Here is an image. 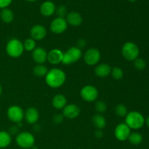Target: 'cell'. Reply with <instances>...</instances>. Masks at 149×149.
<instances>
[{
	"label": "cell",
	"instance_id": "cell-1",
	"mask_svg": "<svg viewBox=\"0 0 149 149\" xmlns=\"http://www.w3.org/2000/svg\"><path fill=\"white\" fill-rule=\"evenodd\" d=\"M66 76L65 72L60 68H52L48 71L45 77V81L49 87L58 88L65 83Z\"/></svg>",
	"mask_w": 149,
	"mask_h": 149
},
{
	"label": "cell",
	"instance_id": "cell-2",
	"mask_svg": "<svg viewBox=\"0 0 149 149\" xmlns=\"http://www.w3.org/2000/svg\"><path fill=\"white\" fill-rule=\"evenodd\" d=\"M144 123L145 119L143 116L138 111H131L125 116V124L130 129H141L144 125Z\"/></svg>",
	"mask_w": 149,
	"mask_h": 149
},
{
	"label": "cell",
	"instance_id": "cell-3",
	"mask_svg": "<svg viewBox=\"0 0 149 149\" xmlns=\"http://www.w3.org/2000/svg\"><path fill=\"white\" fill-rule=\"evenodd\" d=\"M24 51L23 44L17 39H13L8 42L6 46L7 54L11 58H18Z\"/></svg>",
	"mask_w": 149,
	"mask_h": 149
},
{
	"label": "cell",
	"instance_id": "cell-4",
	"mask_svg": "<svg viewBox=\"0 0 149 149\" xmlns=\"http://www.w3.org/2000/svg\"><path fill=\"white\" fill-rule=\"evenodd\" d=\"M122 53L124 58L129 61H135L138 58L140 50L136 44L133 42H126L122 48Z\"/></svg>",
	"mask_w": 149,
	"mask_h": 149
},
{
	"label": "cell",
	"instance_id": "cell-5",
	"mask_svg": "<svg viewBox=\"0 0 149 149\" xmlns=\"http://www.w3.org/2000/svg\"><path fill=\"white\" fill-rule=\"evenodd\" d=\"M16 143L19 147L24 149L32 148L34 146V136L31 132H22L16 137Z\"/></svg>",
	"mask_w": 149,
	"mask_h": 149
},
{
	"label": "cell",
	"instance_id": "cell-6",
	"mask_svg": "<svg viewBox=\"0 0 149 149\" xmlns=\"http://www.w3.org/2000/svg\"><path fill=\"white\" fill-rule=\"evenodd\" d=\"M81 51L80 48L77 47H72L68 50L63 52L62 63L64 65H70L74 63L77 62L81 58Z\"/></svg>",
	"mask_w": 149,
	"mask_h": 149
},
{
	"label": "cell",
	"instance_id": "cell-7",
	"mask_svg": "<svg viewBox=\"0 0 149 149\" xmlns=\"http://www.w3.org/2000/svg\"><path fill=\"white\" fill-rule=\"evenodd\" d=\"M81 97L87 102H93L98 97V91L97 88L93 85H86L81 90Z\"/></svg>",
	"mask_w": 149,
	"mask_h": 149
},
{
	"label": "cell",
	"instance_id": "cell-8",
	"mask_svg": "<svg viewBox=\"0 0 149 149\" xmlns=\"http://www.w3.org/2000/svg\"><path fill=\"white\" fill-rule=\"evenodd\" d=\"M7 115L10 121L19 123L24 118V112L18 106H12L7 109Z\"/></svg>",
	"mask_w": 149,
	"mask_h": 149
},
{
	"label": "cell",
	"instance_id": "cell-9",
	"mask_svg": "<svg viewBox=\"0 0 149 149\" xmlns=\"http://www.w3.org/2000/svg\"><path fill=\"white\" fill-rule=\"evenodd\" d=\"M100 52L96 48H90L87 49L84 55V61L88 65H95L100 61Z\"/></svg>",
	"mask_w": 149,
	"mask_h": 149
},
{
	"label": "cell",
	"instance_id": "cell-10",
	"mask_svg": "<svg viewBox=\"0 0 149 149\" xmlns=\"http://www.w3.org/2000/svg\"><path fill=\"white\" fill-rule=\"evenodd\" d=\"M68 27L66 20L63 17H56L50 24V30L56 34H60L65 31Z\"/></svg>",
	"mask_w": 149,
	"mask_h": 149
},
{
	"label": "cell",
	"instance_id": "cell-11",
	"mask_svg": "<svg viewBox=\"0 0 149 149\" xmlns=\"http://www.w3.org/2000/svg\"><path fill=\"white\" fill-rule=\"evenodd\" d=\"M130 133V128L125 123L119 124L115 128L114 135L119 141H125L127 140Z\"/></svg>",
	"mask_w": 149,
	"mask_h": 149
},
{
	"label": "cell",
	"instance_id": "cell-12",
	"mask_svg": "<svg viewBox=\"0 0 149 149\" xmlns=\"http://www.w3.org/2000/svg\"><path fill=\"white\" fill-rule=\"evenodd\" d=\"M80 109L77 105L76 104H68L66 105L63 108V116L66 119H75L79 115Z\"/></svg>",
	"mask_w": 149,
	"mask_h": 149
},
{
	"label": "cell",
	"instance_id": "cell-13",
	"mask_svg": "<svg viewBox=\"0 0 149 149\" xmlns=\"http://www.w3.org/2000/svg\"><path fill=\"white\" fill-rule=\"evenodd\" d=\"M31 39L35 41H40L46 36L47 30L42 25H36L33 26L30 31Z\"/></svg>",
	"mask_w": 149,
	"mask_h": 149
},
{
	"label": "cell",
	"instance_id": "cell-14",
	"mask_svg": "<svg viewBox=\"0 0 149 149\" xmlns=\"http://www.w3.org/2000/svg\"><path fill=\"white\" fill-rule=\"evenodd\" d=\"M63 52L59 49H53L49 51L47 53V61H49L51 64L56 65L62 63Z\"/></svg>",
	"mask_w": 149,
	"mask_h": 149
},
{
	"label": "cell",
	"instance_id": "cell-15",
	"mask_svg": "<svg viewBox=\"0 0 149 149\" xmlns=\"http://www.w3.org/2000/svg\"><path fill=\"white\" fill-rule=\"evenodd\" d=\"M33 60L38 64H43L47 58V53L42 47H36L32 51Z\"/></svg>",
	"mask_w": 149,
	"mask_h": 149
},
{
	"label": "cell",
	"instance_id": "cell-16",
	"mask_svg": "<svg viewBox=\"0 0 149 149\" xmlns=\"http://www.w3.org/2000/svg\"><path fill=\"white\" fill-rule=\"evenodd\" d=\"M24 117L26 122L31 125L36 123L39 118V113L37 109L34 107H30L26 109L24 113Z\"/></svg>",
	"mask_w": 149,
	"mask_h": 149
},
{
	"label": "cell",
	"instance_id": "cell-17",
	"mask_svg": "<svg viewBox=\"0 0 149 149\" xmlns=\"http://www.w3.org/2000/svg\"><path fill=\"white\" fill-rule=\"evenodd\" d=\"M66 22L68 24L72 26H79L82 23V17L80 13L77 12H70L66 15Z\"/></svg>",
	"mask_w": 149,
	"mask_h": 149
},
{
	"label": "cell",
	"instance_id": "cell-18",
	"mask_svg": "<svg viewBox=\"0 0 149 149\" xmlns=\"http://www.w3.org/2000/svg\"><path fill=\"white\" fill-rule=\"evenodd\" d=\"M55 4L52 1H46L42 4L40 7V12L42 13V15L45 16V17H48V16H51L55 13Z\"/></svg>",
	"mask_w": 149,
	"mask_h": 149
},
{
	"label": "cell",
	"instance_id": "cell-19",
	"mask_svg": "<svg viewBox=\"0 0 149 149\" xmlns=\"http://www.w3.org/2000/svg\"><path fill=\"white\" fill-rule=\"evenodd\" d=\"M111 68L110 65L106 63L99 64L95 68V75L101 78L108 77L111 74Z\"/></svg>",
	"mask_w": 149,
	"mask_h": 149
},
{
	"label": "cell",
	"instance_id": "cell-20",
	"mask_svg": "<svg viewBox=\"0 0 149 149\" xmlns=\"http://www.w3.org/2000/svg\"><path fill=\"white\" fill-rule=\"evenodd\" d=\"M52 106L56 109H62L66 106L67 100L63 95H56L52 98Z\"/></svg>",
	"mask_w": 149,
	"mask_h": 149
},
{
	"label": "cell",
	"instance_id": "cell-21",
	"mask_svg": "<svg viewBox=\"0 0 149 149\" xmlns=\"http://www.w3.org/2000/svg\"><path fill=\"white\" fill-rule=\"evenodd\" d=\"M11 142V135L6 131H0V149L8 147Z\"/></svg>",
	"mask_w": 149,
	"mask_h": 149
},
{
	"label": "cell",
	"instance_id": "cell-22",
	"mask_svg": "<svg viewBox=\"0 0 149 149\" xmlns=\"http://www.w3.org/2000/svg\"><path fill=\"white\" fill-rule=\"evenodd\" d=\"M93 125L98 130L104 129L106 125V120L101 114H95L92 119Z\"/></svg>",
	"mask_w": 149,
	"mask_h": 149
},
{
	"label": "cell",
	"instance_id": "cell-23",
	"mask_svg": "<svg viewBox=\"0 0 149 149\" xmlns=\"http://www.w3.org/2000/svg\"><path fill=\"white\" fill-rule=\"evenodd\" d=\"M0 17L1 20L5 23H10L14 19V14L13 11L8 8L2 9V10L0 13Z\"/></svg>",
	"mask_w": 149,
	"mask_h": 149
},
{
	"label": "cell",
	"instance_id": "cell-24",
	"mask_svg": "<svg viewBox=\"0 0 149 149\" xmlns=\"http://www.w3.org/2000/svg\"><path fill=\"white\" fill-rule=\"evenodd\" d=\"M33 74L38 77H46L48 73L47 67L45 66L43 64H37L33 69Z\"/></svg>",
	"mask_w": 149,
	"mask_h": 149
},
{
	"label": "cell",
	"instance_id": "cell-25",
	"mask_svg": "<svg viewBox=\"0 0 149 149\" xmlns=\"http://www.w3.org/2000/svg\"><path fill=\"white\" fill-rule=\"evenodd\" d=\"M128 141L131 144L135 146H138L141 144L143 141V136L140 133L136 132H131L128 137Z\"/></svg>",
	"mask_w": 149,
	"mask_h": 149
},
{
	"label": "cell",
	"instance_id": "cell-26",
	"mask_svg": "<svg viewBox=\"0 0 149 149\" xmlns=\"http://www.w3.org/2000/svg\"><path fill=\"white\" fill-rule=\"evenodd\" d=\"M115 113L118 116L125 117L128 113L127 109L124 104H119L115 107Z\"/></svg>",
	"mask_w": 149,
	"mask_h": 149
},
{
	"label": "cell",
	"instance_id": "cell-27",
	"mask_svg": "<svg viewBox=\"0 0 149 149\" xmlns=\"http://www.w3.org/2000/svg\"><path fill=\"white\" fill-rule=\"evenodd\" d=\"M111 75L114 79L116 80H119L122 79L124 77V72L122 71V69L119 67H113V68H111Z\"/></svg>",
	"mask_w": 149,
	"mask_h": 149
},
{
	"label": "cell",
	"instance_id": "cell-28",
	"mask_svg": "<svg viewBox=\"0 0 149 149\" xmlns=\"http://www.w3.org/2000/svg\"><path fill=\"white\" fill-rule=\"evenodd\" d=\"M23 44L24 49L27 51H33L36 48V42L31 38L26 39Z\"/></svg>",
	"mask_w": 149,
	"mask_h": 149
},
{
	"label": "cell",
	"instance_id": "cell-29",
	"mask_svg": "<svg viewBox=\"0 0 149 149\" xmlns=\"http://www.w3.org/2000/svg\"><path fill=\"white\" fill-rule=\"evenodd\" d=\"M134 66L136 69L141 71V70H143L146 68V61L143 59L138 58L134 61Z\"/></svg>",
	"mask_w": 149,
	"mask_h": 149
},
{
	"label": "cell",
	"instance_id": "cell-30",
	"mask_svg": "<svg viewBox=\"0 0 149 149\" xmlns=\"http://www.w3.org/2000/svg\"><path fill=\"white\" fill-rule=\"evenodd\" d=\"M95 109L99 113H104L107 109V105L105 102L99 100V101L96 102L95 105Z\"/></svg>",
	"mask_w": 149,
	"mask_h": 149
},
{
	"label": "cell",
	"instance_id": "cell-31",
	"mask_svg": "<svg viewBox=\"0 0 149 149\" xmlns=\"http://www.w3.org/2000/svg\"><path fill=\"white\" fill-rule=\"evenodd\" d=\"M55 13L56 15H58V17H63L64 18L65 16L67 15V9L65 6H59L58 7H57L56 10H55Z\"/></svg>",
	"mask_w": 149,
	"mask_h": 149
},
{
	"label": "cell",
	"instance_id": "cell-32",
	"mask_svg": "<svg viewBox=\"0 0 149 149\" xmlns=\"http://www.w3.org/2000/svg\"><path fill=\"white\" fill-rule=\"evenodd\" d=\"M13 0H0V9L7 8L12 3Z\"/></svg>",
	"mask_w": 149,
	"mask_h": 149
},
{
	"label": "cell",
	"instance_id": "cell-33",
	"mask_svg": "<svg viewBox=\"0 0 149 149\" xmlns=\"http://www.w3.org/2000/svg\"><path fill=\"white\" fill-rule=\"evenodd\" d=\"M63 120V116L61 114L55 115L53 117V122L55 124H61Z\"/></svg>",
	"mask_w": 149,
	"mask_h": 149
},
{
	"label": "cell",
	"instance_id": "cell-34",
	"mask_svg": "<svg viewBox=\"0 0 149 149\" xmlns=\"http://www.w3.org/2000/svg\"><path fill=\"white\" fill-rule=\"evenodd\" d=\"M95 135L97 138H101L103 136V132L102 130L97 129V130H95Z\"/></svg>",
	"mask_w": 149,
	"mask_h": 149
},
{
	"label": "cell",
	"instance_id": "cell-35",
	"mask_svg": "<svg viewBox=\"0 0 149 149\" xmlns=\"http://www.w3.org/2000/svg\"><path fill=\"white\" fill-rule=\"evenodd\" d=\"M146 123L147 126H148V127L149 128V116L147 117L146 120Z\"/></svg>",
	"mask_w": 149,
	"mask_h": 149
},
{
	"label": "cell",
	"instance_id": "cell-36",
	"mask_svg": "<svg viewBox=\"0 0 149 149\" xmlns=\"http://www.w3.org/2000/svg\"><path fill=\"white\" fill-rule=\"evenodd\" d=\"M1 92H2V88H1V84H0V96H1Z\"/></svg>",
	"mask_w": 149,
	"mask_h": 149
},
{
	"label": "cell",
	"instance_id": "cell-37",
	"mask_svg": "<svg viewBox=\"0 0 149 149\" xmlns=\"http://www.w3.org/2000/svg\"><path fill=\"white\" fill-rule=\"evenodd\" d=\"M26 1H30V2H33V1H37V0H26Z\"/></svg>",
	"mask_w": 149,
	"mask_h": 149
},
{
	"label": "cell",
	"instance_id": "cell-38",
	"mask_svg": "<svg viewBox=\"0 0 149 149\" xmlns=\"http://www.w3.org/2000/svg\"><path fill=\"white\" fill-rule=\"evenodd\" d=\"M129 1H137V0H129Z\"/></svg>",
	"mask_w": 149,
	"mask_h": 149
}]
</instances>
